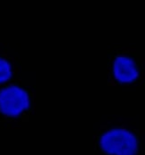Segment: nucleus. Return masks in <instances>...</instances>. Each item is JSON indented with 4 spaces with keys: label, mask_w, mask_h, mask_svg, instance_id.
Wrapping results in <instances>:
<instances>
[{
    "label": "nucleus",
    "mask_w": 145,
    "mask_h": 155,
    "mask_svg": "<svg viewBox=\"0 0 145 155\" xmlns=\"http://www.w3.org/2000/svg\"><path fill=\"white\" fill-rule=\"evenodd\" d=\"M101 147L109 155H135L138 150V142L132 132L123 129H111L102 134Z\"/></svg>",
    "instance_id": "f257e3e1"
},
{
    "label": "nucleus",
    "mask_w": 145,
    "mask_h": 155,
    "mask_svg": "<svg viewBox=\"0 0 145 155\" xmlns=\"http://www.w3.org/2000/svg\"><path fill=\"white\" fill-rule=\"evenodd\" d=\"M30 107L28 92L18 85L0 90V112L7 117H17Z\"/></svg>",
    "instance_id": "f03ea898"
},
{
    "label": "nucleus",
    "mask_w": 145,
    "mask_h": 155,
    "mask_svg": "<svg viewBox=\"0 0 145 155\" xmlns=\"http://www.w3.org/2000/svg\"><path fill=\"white\" fill-rule=\"evenodd\" d=\"M113 72L116 79L121 83L133 82L139 75L134 61L125 56H119L115 59Z\"/></svg>",
    "instance_id": "7ed1b4c3"
},
{
    "label": "nucleus",
    "mask_w": 145,
    "mask_h": 155,
    "mask_svg": "<svg viewBox=\"0 0 145 155\" xmlns=\"http://www.w3.org/2000/svg\"><path fill=\"white\" fill-rule=\"evenodd\" d=\"M12 75L13 69L11 63L7 59L0 57V84L9 81Z\"/></svg>",
    "instance_id": "20e7f679"
}]
</instances>
